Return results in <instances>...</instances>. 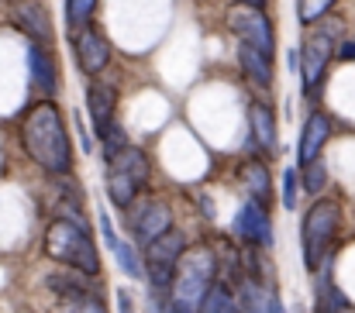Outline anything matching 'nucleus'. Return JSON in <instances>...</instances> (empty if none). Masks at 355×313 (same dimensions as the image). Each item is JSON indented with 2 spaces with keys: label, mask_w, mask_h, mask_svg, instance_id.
I'll return each mask as SVG.
<instances>
[{
  "label": "nucleus",
  "mask_w": 355,
  "mask_h": 313,
  "mask_svg": "<svg viewBox=\"0 0 355 313\" xmlns=\"http://www.w3.org/2000/svg\"><path fill=\"white\" fill-rule=\"evenodd\" d=\"M21 145L28 152V159L49 172V176H69L73 172V145H69V131L66 120L59 114V107L52 100L35 104L21 117Z\"/></svg>",
  "instance_id": "1"
},
{
  "label": "nucleus",
  "mask_w": 355,
  "mask_h": 313,
  "mask_svg": "<svg viewBox=\"0 0 355 313\" xmlns=\"http://www.w3.org/2000/svg\"><path fill=\"white\" fill-rule=\"evenodd\" d=\"M45 255L87 279H97L101 276V255H97V244L90 238V224H76V220H66V217H55L49 227H45V241H42Z\"/></svg>",
  "instance_id": "2"
},
{
  "label": "nucleus",
  "mask_w": 355,
  "mask_h": 313,
  "mask_svg": "<svg viewBox=\"0 0 355 313\" xmlns=\"http://www.w3.org/2000/svg\"><path fill=\"white\" fill-rule=\"evenodd\" d=\"M218 283V255L207 244L197 248H183L176 272H173V286H169V300L173 307H183L187 313H197L200 300L207 296V289Z\"/></svg>",
  "instance_id": "3"
},
{
  "label": "nucleus",
  "mask_w": 355,
  "mask_h": 313,
  "mask_svg": "<svg viewBox=\"0 0 355 313\" xmlns=\"http://www.w3.org/2000/svg\"><path fill=\"white\" fill-rule=\"evenodd\" d=\"M187 248L183 231L169 227L166 234H159L155 241L145 244V279H148V300H152V313H166V300H169V286H173V272L176 262Z\"/></svg>",
  "instance_id": "4"
},
{
  "label": "nucleus",
  "mask_w": 355,
  "mask_h": 313,
  "mask_svg": "<svg viewBox=\"0 0 355 313\" xmlns=\"http://www.w3.org/2000/svg\"><path fill=\"white\" fill-rule=\"evenodd\" d=\"M342 231V207L335 200H318L304 213L300 224V244H304V265L311 272H321V265L331 255V244Z\"/></svg>",
  "instance_id": "5"
},
{
  "label": "nucleus",
  "mask_w": 355,
  "mask_h": 313,
  "mask_svg": "<svg viewBox=\"0 0 355 313\" xmlns=\"http://www.w3.org/2000/svg\"><path fill=\"white\" fill-rule=\"evenodd\" d=\"M152 179V162L138 145H124L107 159V197L114 207H128Z\"/></svg>",
  "instance_id": "6"
},
{
  "label": "nucleus",
  "mask_w": 355,
  "mask_h": 313,
  "mask_svg": "<svg viewBox=\"0 0 355 313\" xmlns=\"http://www.w3.org/2000/svg\"><path fill=\"white\" fill-rule=\"evenodd\" d=\"M124 220L131 224V234L138 244H148L155 241L159 234H166L173 227V207L162 200V197H135L128 207H124Z\"/></svg>",
  "instance_id": "7"
},
{
  "label": "nucleus",
  "mask_w": 355,
  "mask_h": 313,
  "mask_svg": "<svg viewBox=\"0 0 355 313\" xmlns=\"http://www.w3.org/2000/svg\"><path fill=\"white\" fill-rule=\"evenodd\" d=\"M228 28L238 38V45H248L255 52H262L266 59H272L276 52V35H272V24L262 10L255 7H232L228 10Z\"/></svg>",
  "instance_id": "8"
},
{
  "label": "nucleus",
  "mask_w": 355,
  "mask_h": 313,
  "mask_svg": "<svg viewBox=\"0 0 355 313\" xmlns=\"http://www.w3.org/2000/svg\"><path fill=\"white\" fill-rule=\"evenodd\" d=\"M331 59H335V38L324 35V31H314V35L304 42V48L297 52V69H300V76H304V90H307V93L318 90V83L324 80Z\"/></svg>",
  "instance_id": "9"
},
{
  "label": "nucleus",
  "mask_w": 355,
  "mask_h": 313,
  "mask_svg": "<svg viewBox=\"0 0 355 313\" xmlns=\"http://www.w3.org/2000/svg\"><path fill=\"white\" fill-rule=\"evenodd\" d=\"M7 17L35 45H49L52 42V17H49V10H45L42 0H10L7 3Z\"/></svg>",
  "instance_id": "10"
},
{
  "label": "nucleus",
  "mask_w": 355,
  "mask_h": 313,
  "mask_svg": "<svg viewBox=\"0 0 355 313\" xmlns=\"http://www.w3.org/2000/svg\"><path fill=\"white\" fill-rule=\"evenodd\" d=\"M73 48H76V66H80V73H87V76H101V73L107 69V62H111V42H107V38L101 35V28H94V24H87V28L76 31Z\"/></svg>",
  "instance_id": "11"
},
{
  "label": "nucleus",
  "mask_w": 355,
  "mask_h": 313,
  "mask_svg": "<svg viewBox=\"0 0 355 313\" xmlns=\"http://www.w3.org/2000/svg\"><path fill=\"white\" fill-rule=\"evenodd\" d=\"M235 234L248 244V248H272V220L269 210L259 207L255 200L241 204L235 217Z\"/></svg>",
  "instance_id": "12"
},
{
  "label": "nucleus",
  "mask_w": 355,
  "mask_h": 313,
  "mask_svg": "<svg viewBox=\"0 0 355 313\" xmlns=\"http://www.w3.org/2000/svg\"><path fill=\"white\" fill-rule=\"evenodd\" d=\"M328 134H331V117H328L324 110H314V114L304 120V131H300V145H297L300 166L321 159V148L328 145Z\"/></svg>",
  "instance_id": "13"
},
{
  "label": "nucleus",
  "mask_w": 355,
  "mask_h": 313,
  "mask_svg": "<svg viewBox=\"0 0 355 313\" xmlns=\"http://www.w3.org/2000/svg\"><path fill=\"white\" fill-rule=\"evenodd\" d=\"M87 110H90V120L97 131H104L111 120H114V110H118V90L111 83H101L94 80L87 87Z\"/></svg>",
  "instance_id": "14"
},
{
  "label": "nucleus",
  "mask_w": 355,
  "mask_h": 313,
  "mask_svg": "<svg viewBox=\"0 0 355 313\" xmlns=\"http://www.w3.org/2000/svg\"><path fill=\"white\" fill-rule=\"evenodd\" d=\"M101 231H104V241H107V248L114 251V258H118V265L128 272V279H145V272H141V258H138V251L128 244V241H121L118 231H114V224H111V217H107V210H101Z\"/></svg>",
  "instance_id": "15"
},
{
  "label": "nucleus",
  "mask_w": 355,
  "mask_h": 313,
  "mask_svg": "<svg viewBox=\"0 0 355 313\" xmlns=\"http://www.w3.org/2000/svg\"><path fill=\"white\" fill-rule=\"evenodd\" d=\"M248 127H252V141L269 155V152H276V141H279V134H276V117H272V110L266 104H255L248 107Z\"/></svg>",
  "instance_id": "16"
},
{
  "label": "nucleus",
  "mask_w": 355,
  "mask_h": 313,
  "mask_svg": "<svg viewBox=\"0 0 355 313\" xmlns=\"http://www.w3.org/2000/svg\"><path fill=\"white\" fill-rule=\"evenodd\" d=\"M238 66H241V73L248 76V83L255 90H266L272 83V59H266L262 52H255L248 45H238Z\"/></svg>",
  "instance_id": "17"
},
{
  "label": "nucleus",
  "mask_w": 355,
  "mask_h": 313,
  "mask_svg": "<svg viewBox=\"0 0 355 313\" xmlns=\"http://www.w3.org/2000/svg\"><path fill=\"white\" fill-rule=\"evenodd\" d=\"M28 59H31V80H35V87L38 90H45L49 97L59 90V73H55V59L42 48V45H35L31 42V48H28Z\"/></svg>",
  "instance_id": "18"
},
{
  "label": "nucleus",
  "mask_w": 355,
  "mask_h": 313,
  "mask_svg": "<svg viewBox=\"0 0 355 313\" xmlns=\"http://www.w3.org/2000/svg\"><path fill=\"white\" fill-rule=\"evenodd\" d=\"M241 183H245V190H248V200H255L259 207L269 210V200H272V176H269V169H266L262 162H248V166L241 169Z\"/></svg>",
  "instance_id": "19"
},
{
  "label": "nucleus",
  "mask_w": 355,
  "mask_h": 313,
  "mask_svg": "<svg viewBox=\"0 0 355 313\" xmlns=\"http://www.w3.org/2000/svg\"><path fill=\"white\" fill-rule=\"evenodd\" d=\"M349 300L338 293L328 272H318V289H314V313H338Z\"/></svg>",
  "instance_id": "20"
},
{
  "label": "nucleus",
  "mask_w": 355,
  "mask_h": 313,
  "mask_svg": "<svg viewBox=\"0 0 355 313\" xmlns=\"http://www.w3.org/2000/svg\"><path fill=\"white\" fill-rule=\"evenodd\" d=\"M235 303H238V313H266V289H262V283L252 279V276H245L238 283Z\"/></svg>",
  "instance_id": "21"
},
{
  "label": "nucleus",
  "mask_w": 355,
  "mask_h": 313,
  "mask_svg": "<svg viewBox=\"0 0 355 313\" xmlns=\"http://www.w3.org/2000/svg\"><path fill=\"white\" fill-rule=\"evenodd\" d=\"M197 313H238V303L225 283H214V286L207 289V296L200 300Z\"/></svg>",
  "instance_id": "22"
},
{
  "label": "nucleus",
  "mask_w": 355,
  "mask_h": 313,
  "mask_svg": "<svg viewBox=\"0 0 355 313\" xmlns=\"http://www.w3.org/2000/svg\"><path fill=\"white\" fill-rule=\"evenodd\" d=\"M300 172H304V190L311 197H321V190L328 186V166H324V159H314V162L300 166Z\"/></svg>",
  "instance_id": "23"
},
{
  "label": "nucleus",
  "mask_w": 355,
  "mask_h": 313,
  "mask_svg": "<svg viewBox=\"0 0 355 313\" xmlns=\"http://www.w3.org/2000/svg\"><path fill=\"white\" fill-rule=\"evenodd\" d=\"M94 10H97V0H66V21H69V31H80L94 21Z\"/></svg>",
  "instance_id": "24"
},
{
  "label": "nucleus",
  "mask_w": 355,
  "mask_h": 313,
  "mask_svg": "<svg viewBox=\"0 0 355 313\" xmlns=\"http://www.w3.org/2000/svg\"><path fill=\"white\" fill-rule=\"evenodd\" d=\"M331 7H335V0H297V17L304 24H314V21H324Z\"/></svg>",
  "instance_id": "25"
},
{
  "label": "nucleus",
  "mask_w": 355,
  "mask_h": 313,
  "mask_svg": "<svg viewBox=\"0 0 355 313\" xmlns=\"http://www.w3.org/2000/svg\"><path fill=\"white\" fill-rule=\"evenodd\" d=\"M101 134V141H104V159H111L118 148H124L128 145V134H124V127H121L118 120H111L104 131H97Z\"/></svg>",
  "instance_id": "26"
},
{
  "label": "nucleus",
  "mask_w": 355,
  "mask_h": 313,
  "mask_svg": "<svg viewBox=\"0 0 355 313\" xmlns=\"http://www.w3.org/2000/svg\"><path fill=\"white\" fill-rule=\"evenodd\" d=\"M283 207L286 210L297 207V172H293V169L283 172Z\"/></svg>",
  "instance_id": "27"
},
{
  "label": "nucleus",
  "mask_w": 355,
  "mask_h": 313,
  "mask_svg": "<svg viewBox=\"0 0 355 313\" xmlns=\"http://www.w3.org/2000/svg\"><path fill=\"white\" fill-rule=\"evenodd\" d=\"M266 313H286L283 310V300H279V293L269 286V293H266Z\"/></svg>",
  "instance_id": "28"
},
{
  "label": "nucleus",
  "mask_w": 355,
  "mask_h": 313,
  "mask_svg": "<svg viewBox=\"0 0 355 313\" xmlns=\"http://www.w3.org/2000/svg\"><path fill=\"white\" fill-rule=\"evenodd\" d=\"M118 307H121V313H135V303H131L128 289H118Z\"/></svg>",
  "instance_id": "29"
},
{
  "label": "nucleus",
  "mask_w": 355,
  "mask_h": 313,
  "mask_svg": "<svg viewBox=\"0 0 355 313\" xmlns=\"http://www.w3.org/2000/svg\"><path fill=\"white\" fill-rule=\"evenodd\" d=\"M338 59H345V62H355V42H345V45L338 48Z\"/></svg>",
  "instance_id": "30"
},
{
  "label": "nucleus",
  "mask_w": 355,
  "mask_h": 313,
  "mask_svg": "<svg viewBox=\"0 0 355 313\" xmlns=\"http://www.w3.org/2000/svg\"><path fill=\"white\" fill-rule=\"evenodd\" d=\"M238 7H255V10H262V3H266V0H235Z\"/></svg>",
  "instance_id": "31"
},
{
  "label": "nucleus",
  "mask_w": 355,
  "mask_h": 313,
  "mask_svg": "<svg viewBox=\"0 0 355 313\" xmlns=\"http://www.w3.org/2000/svg\"><path fill=\"white\" fill-rule=\"evenodd\" d=\"M166 313H187V310H183V307H173V303H169V310H166Z\"/></svg>",
  "instance_id": "32"
},
{
  "label": "nucleus",
  "mask_w": 355,
  "mask_h": 313,
  "mask_svg": "<svg viewBox=\"0 0 355 313\" xmlns=\"http://www.w3.org/2000/svg\"><path fill=\"white\" fill-rule=\"evenodd\" d=\"M338 313H355V307H352V303H345V307H342Z\"/></svg>",
  "instance_id": "33"
}]
</instances>
